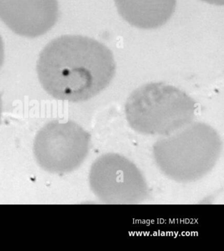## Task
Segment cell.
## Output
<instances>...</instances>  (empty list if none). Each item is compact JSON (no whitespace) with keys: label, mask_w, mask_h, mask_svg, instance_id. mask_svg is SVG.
Returning <instances> with one entry per match:
<instances>
[{"label":"cell","mask_w":224,"mask_h":251,"mask_svg":"<svg viewBox=\"0 0 224 251\" xmlns=\"http://www.w3.org/2000/svg\"><path fill=\"white\" fill-rule=\"evenodd\" d=\"M201 1L212 5H224V0H201Z\"/></svg>","instance_id":"cell-9"},{"label":"cell","mask_w":224,"mask_h":251,"mask_svg":"<svg viewBox=\"0 0 224 251\" xmlns=\"http://www.w3.org/2000/svg\"><path fill=\"white\" fill-rule=\"evenodd\" d=\"M196 102L180 89L163 83L142 85L126 101L130 127L145 135H171L194 120Z\"/></svg>","instance_id":"cell-3"},{"label":"cell","mask_w":224,"mask_h":251,"mask_svg":"<svg viewBox=\"0 0 224 251\" xmlns=\"http://www.w3.org/2000/svg\"><path fill=\"white\" fill-rule=\"evenodd\" d=\"M120 16L132 26L155 29L172 17L176 0H114Z\"/></svg>","instance_id":"cell-7"},{"label":"cell","mask_w":224,"mask_h":251,"mask_svg":"<svg viewBox=\"0 0 224 251\" xmlns=\"http://www.w3.org/2000/svg\"><path fill=\"white\" fill-rule=\"evenodd\" d=\"M115 72L112 51L98 41L79 35L54 39L40 52L37 63L45 91L72 102L96 96L109 86Z\"/></svg>","instance_id":"cell-1"},{"label":"cell","mask_w":224,"mask_h":251,"mask_svg":"<svg viewBox=\"0 0 224 251\" xmlns=\"http://www.w3.org/2000/svg\"><path fill=\"white\" fill-rule=\"evenodd\" d=\"M58 17L57 0H0V19L21 36H42L54 27Z\"/></svg>","instance_id":"cell-6"},{"label":"cell","mask_w":224,"mask_h":251,"mask_svg":"<svg viewBox=\"0 0 224 251\" xmlns=\"http://www.w3.org/2000/svg\"><path fill=\"white\" fill-rule=\"evenodd\" d=\"M90 135L79 124L53 121L37 134L34 151L37 162L48 172H72L88 153Z\"/></svg>","instance_id":"cell-5"},{"label":"cell","mask_w":224,"mask_h":251,"mask_svg":"<svg viewBox=\"0 0 224 251\" xmlns=\"http://www.w3.org/2000/svg\"><path fill=\"white\" fill-rule=\"evenodd\" d=\"M3 60H4V44L0 35V69L3 65Z\"/></svg>","instance_id":"cell-8"},{"label":"cell","mask_w":224,"mask_h":251,"mask_svg":"<svg viewBox=\"0 0 224 251\" xmlns=\"http://www.w3.org/2000/svg\"><path fill=\"white\" fill-rule=\"evenodd\" d=\"M1 112H2V100H1V95L0 94V123H1Z\"/></svg>","instance_id":"cell-10"},{"label":"cell","mask_w":224,"mask_h":251,"mask_svg":"<svg viewBox=\"0 0 224 251\" xmlns=\"http://www.w3.org/2000/svg\"><path fill=\"white\" fill-rule=\"evenodd\" d=\"M222 142L218 132L204 123H191L155 144L153 155L162 172L180 182L199 180L220 158Z\"/></svg>","instance_id":"cell-2"},{"label":"cell","mask_w":224,"mask_h":251,"mask_svg":"<svg viewBox=\"0 0 224 251\" xmlns=\"http://www.w3.org/2000/svg\"><path fill=\"white\" fill-rule=\"evenodd\" d=\"M89 180L95 196L109 205L139 204L149 194L141 171L117 153H106L97 158L91 167Z\"/></svg>","instance_id":"cell-4"}]
</instances>
